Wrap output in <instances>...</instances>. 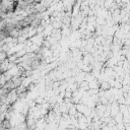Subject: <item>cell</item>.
Segmentation results:
<instances>
[{
  "label": "cell",
  "instance_id": "obj_1",
  "mask_svg": "<svg viewBox=\"0 0 130 130\" xmlns=\"http://www.w3.org/2000/svg\"><path fill=\"white\" fill-rule=\"evenodd\" d=\"M1 126L3 128H5V129H10L12 127V125L10 123V119H4L2 121V123H1Z\"/></svg>",
  "mask_w": 130,
  "mask_h": 130
}]
</instances>
